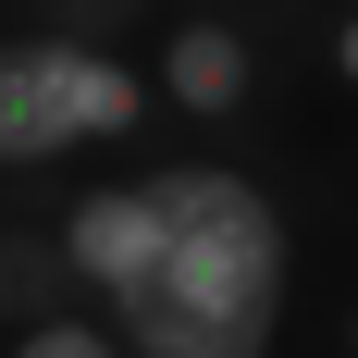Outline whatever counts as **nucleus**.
Instances as JSON below:
<instances>
[{"label": "nucleus", "instance_id": "1", "mask_svg": "<svg viewBox=\"0 0 358 358\" xmlns=\"http://www.w3.org/2000/svg\"><path fill=\"white\" fill-rule=\"evenodd\" d=\"M161 248L136 285L99 296L111 346L136 358H259L285 334V285H296V235L272 210V185L235 161H161Z\"/></svg>", "mask_w": 358, "mask_h": 358}, {"label": "nucleus", "instance_id": "2", "mask_svg": "<svg viewBox=\"0 0 358 358\" xmlns=\"http://www.w3.org/2000/svg\"><path fill=\"white\" fill-rule=\"evenodd\" d=\"M136 124H148V74L111 37H74V25L0 37V173H50V161L136 136Z\"/></svg>", "mask_w": 358, "mask_h": 358}, {"label": "nucleus", "instance_id": "3", "mask_svg": "<svg viewBox=\"0 0 358 358\" xmlns=\"http://www.w3.org/2000/svg\"><path fill=\"white\" fill-rule=\"evenodd\" d=\"M62 272L87 296H111V285H136L148 272V248H161V198H148V173L136 185H87V198H62Z\"/></svg>", "mask_w": 358, "mask_h": 358}, {"label": "nucleus", "instance_id": "4", "mask_svg": "<svg viewBox=\"0 0 358 358\" xmlns=\"http://www.w3.org/2000/svg\"><path fill=\"white\" fill-rule=\"evenodd\" d=\"M148 87H161L173 111H210V124H222V111H248V87H259V50L222 25V13H185V25L161 37V74H148Z\"/></svg>", "mask_w": 358, "mask_h": 358}, {"label": "nucleus", "instance_id": "5", "mask_svg": "<svg viewBox=\"0 0 358 358\" xmlns=\"http://www.w3.org/2000/svg\"><path fill=\"white\" fill-rule=\"evenodd\" d=\"M13 334H25V358H111V322H99V309H25Z\"/></svg>", "mask_w": 358, "mask_h": 358}, {"label": "nucleus", "instance_id": "6", "mask_svg": "<svg viewBox=\"0 0 358 358\" xmlns=\"http://www.w3.org/2000/svg\"><path fill=\"white\" fill-rule=\"evenodd\" d=\"M50 285H74V272H62V235H50V248H0V322L50 309Z\"/></svg>", "mask_w": 358, "mask_h": 358}, {"label": "nucleus", "instance_id": "7", "mask_svg": "<svg viewBox=\"0 0 358 358\" xmlns=\"http://www.w3.org/2000/svg\"><path fill=\"white\" fill-rule=\"evenodd\" d=\"M50 13H62L74 37H111V25H124V13H136V0H50Z\"/></svg>", "mask_w": 358, "mask_h": 358}, {"label": "nucleus", "instance_id": "8", "mask_svg": "<svg viewBox=\"0 0 358 358\" xmlns=\"http://www.w3.org/2000/svg\"><path fill=\"white\" fill-rule=\"evenodd\" d=\"M334 74H346V87H358V13H346V25H334Z\"/></svg>", "mask_w": 358, "mask_h": 358}, {"label": "nucleus", "instance_id": "9", "mask_svg": "<svg viewBox=\"0 0 358 358\" xmlns=\"http://www.w3.org/2000/svg\"><path fill=\"white\" fill-rule=\"evenodd\" d=\"M346 346H358V309H346Z\"/></svg>", "mask_w": 358, "mask_h": 358}]
</instances>
